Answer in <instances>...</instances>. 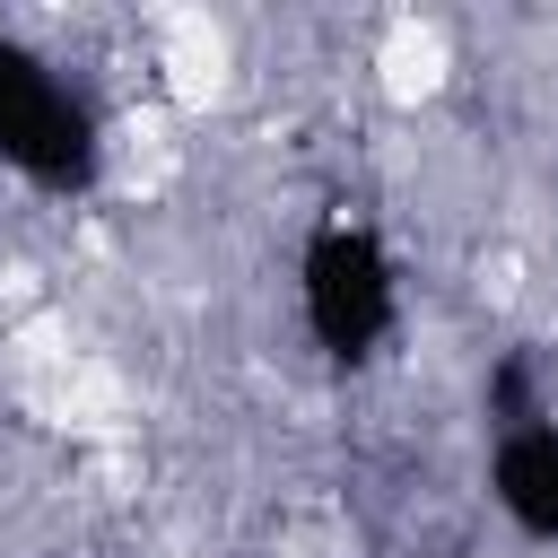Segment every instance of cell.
I'll return each instance as SVG.
<instances>
[{
  "instance_id": "1",
  "label": "cell",
  "mask_w": 558,
  "mask_h": 558,
  "mask_svg": "<svg viewBox=\"0 0 558 558\" xmlns=\"http://www.w3.org/2000/svg\"><path fill=\"white\" fill-rule=\"evenodd\" d=\"M296 314H305L314 349L340 357V366H357V357H375L392 340L401 270H392V253H384V235L366 218H323L305 235V253H296Z\"/></svg>"
},
{
  "instance_id": "2",
  "label": "cell",
  "mask_w": 558,
  "mask_h": 558,
  "mask_svg": "<svg viewBox=\"0 0 558 558\" xmlns=\"http://www.w3.org/2000/svg\"><path fill=\"white\" fill-rule=\"evenodd\" d=\"M0 166L35 192H78L96 174V113L87 96L26 44L0 35Z\"/></svg>"
},
{
  "instance_id": "3",
  "label": "cell",
  "mask_w": 558,
  "mask_h": 558,
  "mask_svg": "<svg viewBox=\"0 0 558 558\" xmlns=\"http://www.w3.org/2000/svg\"><path fill=\"white\" fill-rule=\"evenodd\" d=\"M488 497L523 541H558V418L497 427L488 445Z\"/></svg>"
}]
</instances>
